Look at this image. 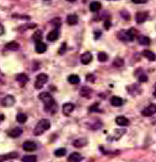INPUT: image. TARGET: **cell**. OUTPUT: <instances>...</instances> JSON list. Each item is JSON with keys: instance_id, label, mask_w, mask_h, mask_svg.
<instances>
[{"instance_id": "cell-1", "label": "cell", "mask_w": 156, "mask_h": 162, "mask_svg": "<svg viewBox=\"0 0 156 162\" xmlns=\"http://www.w3.org/2000/svg\"><path fill=\"white\" fill-rule=\"evenodd\" d=\"M39 99L44 103V109L49 113L53 114L56 111L57 105L52 96L48 92H41L38 96Z\"/></svg>"}, {"instance_id": "cell-2", "label": "cell", "mask_w": 156, "mask_h": 162, "mask_svg": "<svg viewBox=\"0 0 156 162\" xmlns=\"http://www.w3.org/2000/svg\"><path fill=\"white\" fill-rule=\"evenodd\" d=\"M50 126H51L50 122L48 119H41V121L36 124V126L33 130V134L36 136H41L47 130L50 129Z\"/></svg>"}, {"instance_id": "cell-3", "label": "cell", "mask_w": 156, "mask_h": 162, "mask_svg": "<svg viewBox=\"0 0 156 162\" xmlns=\"http://www.w3.org/2000/svg\"><path fill=\"white\" fill-rule=\"evenodd\" d=\"M136 36L135 30L133 29H131L127 31H121L118 32V38L121 40V41H132Z\"/></svg>"}, {"instance_id": "cell-4", "label": "cell", "mask_w": 156, "mask_h": 162, "mask_svg": "<svg viewBox=\"0 0 156 162\" xmlns=\"http://www.w3.org/2000/svg\"><path fill=\"white\" fill-rule=\"evenodd\" d=\"M49 77L46 74L41 73L36 76V80L35 82V88L36 89H41L43 88V86L47 83Z\"/></svg>"}, {"instance_id": "cell-5", "label": "cell", "mask_w": 156, "mask_h": 162, "mask_svg": "<svg viewBox=\"0 0 156 162\" xmlns=\"http://www.w3.org/2000/svg\"><path fill=\"white\" fill-rule=\"evenodd\" d=\"M156 113V105L151 104L141 111V114L145 117H150Z\"/></svg>"}, {"instance_id": "cell-6", "label": "cell", "mask_w": 156, "mask_h": 162, "mask_svg": "<svg viewBox=\"0 0 156 162\" xmlns=\"http://www.w3.org/2000/svg\"><path fill=\"white\" fill-rule=\"evenodd\" d=\"M15 97L12 96V95H7L3 98V100H1V104L4 107H11L15 104Z\"/></svg>"}, {"instance_id": "cell-7", "label": "cell", "mask_w": 156, "mask_h": 162, "mask_svg": "<svg viewBox=\"0 0 156 162\" xmlns=\"http://www.w3.org/2000/svg\"><path fill=\"white\" fill-rule=\"evenodd\" d=\"M148 12H139L136 13L135 20L138 24H142L147 20Z\"/></svg>"}, {"instance_id": "cell-8", "label": "cell", "mask_w": 156, "mask_h": 162, "mask_svg": "<svg viewBox=\"0 0 156 162\" xmlns=\"http://www.w3.org/2000/svg\"><path fill=\"white\" fill-rule=\"evenodd\" d=\"M22 147L23 149L26 152H33L36 149V144L33 141H25Z\"/></svg>"}, {"instance_id": "cell-9", "label": "cell", "mask_w": 156, "mask_h": 162, "mask_svg": "<svg viewBox=\"0 0 156 162\" xmlns=\"http://www.w3.org/2000/svg\"><path fill=\"white\" fill-rule=\"evenodd\" d=\"M74 109V105L72 103H66L62 106V113L68 116L70 115L71 113L73 112V110Z\"/></svg>"}, {"instance_id": "cell-10", "label": "cell", "mask_w": 156, "mask_h": 162, "mask_svg": "<svg viewBox=\"0 0 156 162\" xmlns=\"http://www.w3.org/2000/svg\"><path fill=\"white\" fill-rule=\"evenodd\" d=\"M116 123L121 127H126L130 125V120L124 116H118L116 118Z\"/></svg>"}, {"instance_id": "cell-11", "label": "cell", "mask_w": 156, "mask_h": 162, "mask_svg": "<svg viewBox=\"0 0 156 162\" xmlns=\"http://www.w3.org/2000/svg\"><path fill=\"white\" fill-rule=\"evenodd\" d=\"M92 61V54L90 52H85L81 55V62L82 64L87 65Z\"/></svg>"}, {"instance_id": "cell-12", "label": "cell", "mask_w": 156, "mask_h": 162, "mask_svg": "<svg viewBox=\"0 0 156 162\" xmlns=\"http://www.w3.org/2000/svg\"><path fill=\"white\" fill-rule=\"evenodd\" d=\"M22 133H23V130L21 129L20 127H15L9 131L8 136L12 138H17L21 136Z\"/></svg>"}, {"instance_id": "cell-13", "label": "cell", "mask_w": 156, "mask_h": 162, "mask_svg": "<svg viewBox=\"0 0 156 162\" xmlns=\"http://www.w3.org/2000/svg\"><path fill=\"white\" fill-rule=\"evenodd\" d=\"M35 50L38 54L44 53L46 51V50H47V45L44 42L39 41V42H36V44Z\"/></svg>"}, {"instance_id": "cell-14", "label": "cell", "mask_w": 156, "mask_h": 162, "mask_svg": "<svg viewBox=\"0 0 156 162\" xmlns=\"http://www.w3.org/2000/svg\"><path fill=\"white\" fill-rule=\"evenodd\" d=\"M16 80L21 85H25L28 82L29 79H28V76H27L26 74L21 73L16 76Z\"/></svg>"}, {"instance_id": "cell-15", "label": "cell", "mask_w": 156, "mask_h": 162, "mask_svg": "<svg viewBox=\"0 0 156 162\" xmlns=\"http://www.w3.org/2000/svg\"><path fill=\"white\" fill-rule=\"evenodd\" d=\"M82 160V156L79 152H73L68 158V162H80Z\"/></svg>"}, {"instance_id": "cell-16", "label": "cell", "mask_w": 156, "mask_h": 162, "mask_svg": "<svg viewBox=\"0 0 156 162\" xmlns=\"http://www.w3.org/2000/svg\"><path fill=\"white\" fill-rule=\"evenodd\" d=\"M59 37V32L58 30H53L48 33L47 35V40L50 41H55L58 40Z\"/></svg>"}, {"instance_id": "cell-17", "label": "cell", "mask_w": 156, "mask_h": 162, "mask_svg": "<svg viewBox=\"0 0 156 162\" xmlns=\"http://www.w3.org/2000/svg\"><path fill=\"white\" fill-rule=\"evenodd\" d=\"M142 55H143L145 58H147L148 60H150V61H155L156 60L155 54L153 53V52H152V51H150V50H143V52H142Z\"/></svg>"}, {"instance_id": "cell-18", "label": "cell", "mask_w": 156, "mask_h": 162, "mask_svg": "<svg viewBox=\"0 0 156 162\" xmlns=\"http://www.w3.org/2000/svg\"><path fill=\"white\" fill-rule=\"evenodd\" d=\"M78 21H79V17H78V15H74V14L69 15L66 18V22L69 25H74L78 23Z\"/></svg>"}, {"instance_id": "cell-19", "label": "cell", "mask_w": 156, "mask_h": 162, "mask_svg": "<svg viewBox=\"0 0 156 162\" xmlns=\"http://www.w3.org/2000/svg\"><path fill=\"white\" fill-rule=\"evenodd\" d=\"M110 102L112 104V106H115V107H119L123 105V100L119 97H112L111 98Z\"/></svg>"}, {"instance_id": "cell-20", "label": "cell", "mask_w": 156, "mask_h": 162, "mask_svg": "<svg viewBox=\"0 0 156 162\" xmlns=\"http://www.w3.org/2000/svg\"><path fill=\"white\" fill-rule=\"evenodd\" d=\"M87 140L86 139L82 138L74 140V143H73V145L75 147H84L85 145H87Z\"/></svg>"}, {"instance_id": "cell-21", "label": "cell", "mask_w": 156, "mask_h": 162, "mask_svg": "<svg viewBox=\"0 0 156 162\" xmlns=\"http://www.w3.org/2000/svg\"><path fill=\"white\" fill-rule=\"evenodd\" d=\"M138 41L140 45H149L150 43V40L149 37L146 36H140L138 37Z\"/></svg>"}, {"instance_id": "cell-22", "label": "cell", "mask_w": 156, "mask_h": 162, "mask_svg": "<svg viewBox=\"0 0 156 162\" xmlns=\"http://www.w3.org/2000/svg\"><path fill=\"white\" fill-rule=\"evenodd\" d=\"M5 47L9 50H17L20 48V45L16 41H11L6 45Z\"/></svg>"}, {"instance_id": "cell-23", "label": "cell", "mask_w": 156, "mask_h": 162, "mask_svg": "<svg viewBox=\"0 0 156 162\" xmlns=\"http://www.w3.org/2000/svg\"><path fill=\"white\" fill-rule=\"evenodd\" d=\"M68 81L72 84H77L80 82V78L78 75H71L68 77Z\"/></svg>"}, {"instance_id": "cell-24", "label": "cell", "mask_w": 156, "mask_h": 162, "mask_svg": "<svg viewBox=\"0 0 156 162\" xmlns=\"http://www.w3.org/2000/svg\"><path fill=\"white\" fill-rule=\"evenodd\" d=\"M100 8H101V3L99 2H92L90 4V10L92 12H98Z\"/></svg>"}, {"instance_id": "cell-25", "label": "cell", "mask_w": 156, "mask_h": 162, "mask_svg": "<svg viewBox=\"0 0 156 162\" xmlns=\"http://www.w3.org/2000/svg\"><path fill=\"white\" fill-rule=\"evenodd\" d=\"M27 119H28V117H27L26 114H24L23 113H20L16 115V121L20 123H24L26 122Z\"/></svg>"}, {"instance_id": "cell-26", "label": "cell", "mask_w": 156, "mask_h": 162, "mask_svg": "<svg viewBox=\"0 0 156 162\" xmlns=\"http://www.w3.org/2000/svg\"><path fill=\"white\" fill-rule=\"evenodd\" d=\"M22 162H36V156L35 155H28L22 158Z\"/></svg>"}, {"instance_id": "cell-27", "label": "cell", "mask_w": 156, "mask_h": 162, "mask_svg": "<svg viewBox=\"0 0 156 162\" xmlns=\"http://www.w3.org/2000/svg\"><path fill=\"white\" fill-rule=\"evenodd\" d=\"M91 89H88V88H82L81 89V96L84 97H87V98H90V96H91Z\"/></svg>"}, {"instance_id": "cell-28", "label": "cell", "mask_w": 156, "mask_h": 162, "mask_svg": "<svg viewBox=\"0 0 156 162\" xmlns=\"http://www.w3.org/2000/svg\"><path fill=\"white\" fill-rule=\"evenodd\" d=\"M98 60L100 61V62H106L108 59H109V56H108V54H107L105 52H100V53L98 54Z\"/></svg>"}, {"instance_id": "cell-29", "label": "cell", "mask_w": 156, "mask_h": 162, "mask_svg": "<svg viewBox=\"0 0 156 162\" xmlns=\"http://www.w3.org/2000/svg\"><path fill=\"white\" fill-rule=\"evenodd\" d=\"M33 39L36 42L41 41V40L42 39V32H41V30H37L36 32H35V33L33 36Z\"/></svg>"}, {"instance_id": "cell-30", "label": "cell", "mask_w": 156, "mask_h": 162, "mask_svg": "<svg viewBox=\"0 0 156 162\" xmlns=\"http://www.w3.org/2000/svg\"><path fill=\"white\" fill-rule=\"evenodd\" d=\"M112 65L116 67H122L124 65V60L121 58H117L115 59V60L112 62Z\"/></svg>"}, {"instance_id": "cell-31", "label": "cell", "mask_w": 156, "mask_h": 162, "mask_svg": "<svg viewBox=\"0 0 156 162\" xmlns=\"http://www.w3.org/2000/svg\"><path fill=\"white\" fill-rule=\"evenodd\" d=\"M66 154V150L65 148H58V149H57L54 152V155L58 156V157H61V156H65Z\"/></svg>"}, {"instance_id": "cell-32", "label": "cell", "mask_w": 156, "mask_h": 162, "mask_svg": "<svg viewBox=\"0 0 156 162\" xmlns=\"http://www.w3.org/2000/svg\"><path fill=\"white\" fill-rule=\"evenodd\" d=\"M52 24H53L54 26L59 27L61 25V20H60L59 18H55V19H53V21H52Z\"/></svg>"}, {"instance_id": "cell-33", "label": "cell", "mask_w": 156, "mask_h": 162, "mask_svg": "<svg viewBox=\"0 0 156 162\" xmlns=\"http://www.w3.org/2000/svg\"><path fill=\"white\" fill-rule=\"evenodd\" d=\"M66 50V43H62V46H61V48L58 50L59 54H62L65 53Z\"/></svg>"}, {"instance_id": "cell-34", "label": "cell", "mask_w": 156, "mask_h": 162, "mask_svg": "<svg viewBox=\"0 0 156 162\" xmlns=\"http://www.w3.org/2000/svg\"><path fill=\"white\" fill-rule=\"evenodd\" d=\"M139 80L140 82H147L148 79H147V76L146 75L142 74V75H141V76L139 77Z\"/></svg>"}, {"instance_id": "cell-35", "label": "cell", "mask_w": 156, "mask_h": 162, "mask_svg": "<svg viewBox=\"0 0 156 162\" xmlns=\"http://www.w3.org/2000/svg\"><path fill=\"white\" fill-rule=\"evenodd\" d=\"M5 32V29H4V27L3 26V24H0V36H2L4 34Z\"/></svg>"}, {"instance_id": "cell-36", "label": "cell", "mask_w": 156, "mask_h": 162, "mask_svg": "<svg viewBox=\"0 0 156 162\" xmlns=\"http://www.w3.org/2000/svg\"><path fill=\"white\" fill-rule=\"evenodd\" d=\"M104 28H105L106 29H109V28H110V21H105V23H104Z\"/></svg>"}, {"instance_id": "cell-37", "label": "cell", "mask_w": 156, "mask_h": 162, "mask_svg": "<svg viewBox=\"0 0 156 162\" xmlns=\"http://www.w3.org/2000/svg\"><path fill=\"white\" fill-rule=\"evenodd\" d=\"M133 3H147V1H139V2H136V1H133Z\"/></svg>"}, {"instance_id": "cell-38", "label": "cell", "mask_w": 156, "mask_h": 162, "mask_svg": "<svg viewBox=\"0 0 156 162\" xmlns=\"http://www.w3.org/2000/svg\"><path fill=\"white\" fill-rule=\"evenodd\" d=\"M4 120V115L0 114V122H2Z\"/></svg>"}, {"instance_id": "cell-39", "label": "cell", "mask_w": 156, "mask_h": 162, "mask_svg": "<svg viewBox=\"0 0 156 162\" xmlns=\"http://www.w3.org/2000/svg\"><path fill=\"white\" fill-rule=\"evenodd\" d=\"M154 96H155V97H156V90H155V92H154Z\"/></svg>"}]
</instances>
